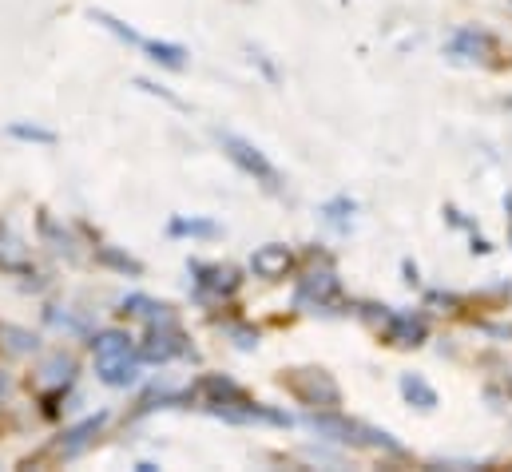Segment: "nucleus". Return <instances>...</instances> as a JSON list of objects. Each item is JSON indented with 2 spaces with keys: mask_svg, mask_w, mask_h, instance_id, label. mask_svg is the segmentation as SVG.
I'll return each instance as SVG.
<instances>
[{
  "mask_svg": "<svg viewBox=\"0 0 512 472\" xmlns=\"http://www.w3.org/2000/svg\"><path fill=\"white\" fill-rule=\"evenodd\" d=\"M306 425H310L314 433H322L326 441H338V445H378V449H389V453H401V445H397L389 433L370 429V425H358V421H346V417H338L334 409L310 413Z\"/></svg>",
  "mask_w": 512,
  "mask_h": 472,
  "instance_id": "f257e3e1",
  "label": "nucleus"
},
{
  "mask_svg": "<svg viewBox=\"0 0 512 472\" xmlns=\"http://www.w3.org/2000/svg\"><path fill=\"white\" fill-rule=\"evenodd\" d=\"M92 350H96V369H100V381L104 385H131L135 377H139V369H135V361H131V338L124 330H104V334H96V342H92Z\"/></svg>",
  "mask_w": 512,
  "mask_h": 472,
  "instance_id": "f03ea898",
  "label": "nucleus"
},
{
  "mask_svg": "<svg viewBox=\"0 0 512 472\" xmlns=\"http://www.w3.org/2000/svg\"><path fill=\"white\" fill-rule=\"evenodd\" d=\"M282 385H286L302 405H310V409H338V405H342V389H338V381H334L326 369H314V365H306V369H286V373H282Z\"/></svg>",
  "mask_w": 512,
  "mask_h": 472,
  "instance_id": "7ed1b4c3",
  "label": "nucleus"
},
{
  "mask_svg": "<svg viewBox=\"0 0 512 472\" xmlns=\"http://www.w3.org/2000/svg\"><path fill=\"white\" fill-rule=\"evenodd\" d=\"M219 143H223L227 159H231L243 175H251V179L262 183L266 191H282V175H278V167L258 151L255 143H247L243 135H231V131H223V135H219Z\"/></svg>",
  "mask_w": 512,
  "mask_h": 472,
  "instance_id": "20e7f679",
  "label": "nucleus"
},
{
  "mask_svg": "<svg viewBox=\"0 0 512 472\" xmlns=\"http://www.w3.org/2000/svg\"><path fill=\"white\" fill-rule=\"evenodd\" d=\"M191 274H195V290L203 302H219V298H231L239 290V274L231 266H219V262H191Z\"/></svg>",
  "mask_w": 512,
  "mask_h": 472,
  "instance_id": "39448f33",
  "label": "nucleus"
},
{
  "mask_svg": "<svg viewBox=\"0 0 512 472\" xmlns=\"http://www.w3.org/2000/svg\"><path fill=\"white\" fill-rule=\"evenodd\" d=\"M191 354V346H187V338H183V330L175 326V322H159V326H151V334H147V342L139 346V357L143 361H171V357H183Z\"/></svg>",
  "mask_w": 512,
  "mask_h": 472,
  "instance_id": "423d86ee",
  "label": "nucleus"
},
{
  "mask_svg": "<svg viewBox=\"0 0 512 472\" xmlns=\"http://www.w3.org/2000/svg\"><path fill=\"white\" fill-rule=\"evenodd\" d=\"M338 298H342V282H338L330 270L306 274V278L298 282V294H294V302H298L302 310H326V306H334Z\"/></svg>",
  "mask_w": 512,
  "mask_h": 472,
  "instance_id": "0eeeda50",
  "label": "nucleus"
},
{
  "mask_svg": "<svg viewBox=\"0 0 512 472\" xmlns=\"http://www.w3.org/2000/svg\"><path fill=\"white\" fill-rule=\"evenodd\" d=\"M211 413L223 417V421H235V425H290L286 413L266 409V405H258V401H251V397H243V401H227V405H211Z\"/></svg>",
  "mask_w": 512,
  "mask_h": 472,
  "instance_id": "6e6552de",
  "label": "nucleus"
},
{
  "mask_svg": "<svg viewBox=\"0 0 512 472\" xmlns=\"http://www.w3.org/2000/svg\"><path fill=\"white\" fill-rule=\"evenodd\" d=\"M449 56L457 64H485L493 56V36L489 32H477V28H461L449 40Z\"/></svg>",
  "mask_w": 512,
  "mask_h": 472,
  "instance_id": "1a4fd4ad",
  "label": "nucleus"
},
{
  "mask_svg": "<svg viewBox=\"0 0 512 472\" xmlns=\"http://www.w3.org/2000/svg\"><path fill=\"white\" fill-rule=\"evenodd\" d=\"M290 266H294V254H290V246H282V242H266V246H258L255 254H251V270H255L258 278H266V282L286 278Z\"/></svg>",
  "mask_w": 512,
  "mask_h": 472,
  "instance_id": "9d476101",
  "label": "nucleus"
},
{
  "mask_svg": "<svg viewBox=\"0 0 512 472\" xmlns=\"http://www.w3.org/2000/svg\"><path fill=\"white\" fill-rule=\"evenodd\" d=\"M76 377V361L68 354H48L36 369V385L40 389H52V393H64Z\"/></svg>",
  "mask_w": 512,
  "mask_h": 472,
  "instance_id": "9b49d317",
  "label": "nucleus"
},
{
  "mask_svg": "<svg viewBox=\"0 0 512 472\" xmlns=\"http://www.w3.org/2000/svg\"><path fill=\"white\" fill-rule=\"evenodd\" d=\"M425 318H413V314H389L385 318V338L393 346H421L425 342Z\"/></svg>",
  "mask_w": 512,
  "mask_h": 472,
  "instance_id": "f8f14e48",
  "label": "nucleus"
},
{
  "mask_svg": "<svg viewBox=\"0 0 512 472\" xmlns=\"http://www.w3.org/2000/svg\"><path fill=\"white\" fill-rule=\"evenodd\" d=\"M100 429H104V417H88L84 425H76V429H68V433H64V441L56 445V457H64V461H68V457H76V453H84V449L92 445V437H96Z\"/></svg>",
  "mask_w": 512,
  "mask_h": 472,
  "instance_id": "ddd939ff",
  "label": "nucleus"
},
{
  "mask_svg": "<svg viewBox=\"0 0 512 472\" xmlns=\"http://www.w3.org/2000/svg\"><path fill=\"white\" fill-rule=\"evenodd\" d=\"M401 397L409 401V405H417V409H437V389L425 381V377H417V373H405L401 377Z\"/></svg>",
  "mask_w": 512,
  "mask_h": 472,
  "instance_id": "4468645a",
  "label": "nucleus"
},
{
  "mask_svg": "<svg viewBox=\"0 0 512 472\" xmlns=\"http://www.w3.org/2000/svg\"><path fill=\"white\" fill-rule=\"evenodd\" d=\"M124 310L135 314V318H147L151 326H159V322H175V314H171V306H163V302H151V298H124Z\"/></svg>",
  "mask_w": 512,
  "mask_h": 472,
  "instance_id": "2eb2a0df",
  "label": "nucleus"
},
{
  "mask_svg": "<svg viewBox=\"0 0 512 472\" xmlns=\"http://www.w3.org/2000/svg\"><path fill=\"white\" fill-rule=\"evenodd\" d=\"M143 52H147L151 60H159V64H167V68H187V48H179V44H163V40H147V44H143Z\"/></svg>",
  "mask_w": 512,
  "mask_h": 472,
  "instance_id": "dca6fc26",
  "label": "nucleus"
},
{
  "mask_svg": "<svg viewBox=\"0 0 512 472\" xmlns=\"http://www.w3.org/2000/svg\"><path fill=\"white\" fill-rule=\"evenodd\" d=\"M0 266L4 270H28V250L12 235H0Z\"/></svg>",
  "mask_w": 512,
  "mask_h": 472,
  "instance_id": "f3484780",
  "label": "nucleus"
},
{
  "mask_svg": "<svg viewBox=\"0 0 512 472\" xmlns=\"http://www.w3.org/2000/svg\"><path fill=\"white\" fill-rule=\"evenodd\" d=\"M322 215H326V223H330V227H338V231H350V215H354V199H346V195H338V199H330V203L322 207Z\"/></svg>",
  "mask_w": 512,
  "mask_h": 472,
  "instance_id": "a211bd4d",
  "label": "nucleus"
},
{
  "mask_svg": "<svg viewBox=\"0 0 512 472\" xmlns=\"http://www.w3.org/2000/svg\"><path fill=\"white\" fill-rule=\"evenodd\" d=\"M0 346L8 354H32L36 350V338L28 330H16V326H0Z\"/></svg>",
  "mask_w": 512,
  "mask_h": 472,
  "instance_id": "6ab92c4d",
  "label": "nucleus"
},
{
  "mask_svg": "<svg viewBox=\"0 0 512 472\" xmlns=\"http://www.w3.org/2000/svg\"><path fill=\"white\" fill-rule=\"evenodd\" d=\"M171 235L219 238V223H207V219H171Z\"/></svg>",
  "mask_w": 512,
  "mask_h": 472,
  "instance_id": "aec40b11",
  "label": "nucleus"
},
{
  "mask_svg": "<svg viewBox=\"0 0 512 472\" xmlns=\"http://www.w3.org/2000/svg\"><path fill=\"white\" fill-rule=\"evenodd\" d=\"M96 254H100V262H108V266H116V270H124V274H143V266H139L135 258L120 254V250H112V246H100Z\"/></svg>",
  "mask_w": 512,
  "mask_h": 472,
  "instance_id": "412c9836",
  "label": "nucleus"
},
{
  "mask_svg": "<svg viewBox=\"0 0 512 472\" xmlns=\"http://www.w3.org/2000/svg\"><path fill=\"white\" fill-rule=\"evenodd\" d=\"M16 139H36V143H56V131H48V127H28V123H12L8 127Z\"/></svg>",
  "mask_w": 512,
  "mask_h": 472,
  "instance_id": "4be33fe9",
  "label": "nucleus"
},
{
  "mask_svg": "<svg viewBox=\"0 0 512 472\" xmlns=\"http://www.w3.org/2000/svg\"><path fill=\"white\" fill-rule=\"evenodd\" d=\"M231 338H235L243 350H255L258 346V334L255 330H247V326H231Z\"/></svg>",
  "mask_w": 512,
  "mask_h": 472,
  "instance_id": "5701e85b",
  "label": "nucleus"
},
{
  "mask_svg": "<svg viewBox=\"0 0 512 472\" xmlns=\"http://www.w3.org/2000/svg\"><path fill=\"white\" fill-rule=\"evenodd\" d=\"M8 389H12V381H8V373H4V369H0V397H4V393H8Z\"/></svg>",
  "mask_w": 512,
  "mask_h": 472,
  "instance_id": "b1692460",
  "label": "nucleus"
},
{
  "mask_svg": "<svg viewBox=\"0 0 512 472\" xmlns=\"http://www.w3.org/2000/svg\"><path fill=\"white\" fill-rule=\"evenodd\" d=\"M505 211H509V242H512V195L505 199Z\"/></svg>",
  "mask_w": 512,
  "mask_h": 472,
  "instance_id": "393cba45",
  "label": "nucleus"
}]
</instances>
